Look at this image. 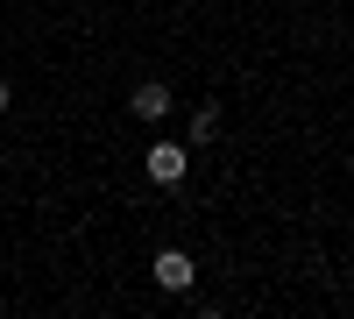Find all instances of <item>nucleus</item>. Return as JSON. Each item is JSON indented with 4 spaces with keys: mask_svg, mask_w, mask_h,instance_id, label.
Here are the masks:
<instances>
[{
    "mask_svg": "<svg viewBox=\"0 0 354 319\" xmlns=\"http://www.w3.org/2000/svg\"><path fill=\"white\" fill-rule=\"evenodd\" d=\"M185 156H192V149H177V142H156V149H149V178H156V185H177V178H185Z\"/></svg>",
    "mask_w": 354,
    "mask_h": 319,
    "instance_id": "2",
    "label": "nucleus"
},
{
    "mask_svg": "<svg viewBox=\"0 0 354 319\" xmlns=\"http://www.w3.org/2000/svg\"><path fill=\"white\" fill-rule=\"evenodd\" d=\"M8 107H15V93H8V78H0V113H8Z\"/></svg>",
    "mask_w": 354,
    "mask_h": 319,
    "instance_id": "4",
    "label": "nucleus"
},
{
    "mask_svg": "<svg viewBox=\"0 0 354 319\" xmlns=\"http://www.w3.org/2000/svg\"><path fill=\"white\" fill-rule=\"evenodd\" d=\"M192 277H198V270H192L185 248H163V255H156V284H163V291H185Z\"/></svg>",
    "mask_w": 354,
    "mask_h": 319,
    "instance_id": "1",
    "label": "nucleus"
},
{
    "mask_svg": "<svg viewBox=\"0 0 354 319\" xmlns=\"http://www.w3.org/2000/svg\"><path fill=\"white\" fill-rule=\"evenodd\" d=\"M135 113H142V121H163V113H170V93H163V85H135V100H128Z\"/></svg>",
    "mask_w": 354,
    "mask_h": 319,
    "instance_id": "3",
    "label": "nucleus"
}]
</instances>
